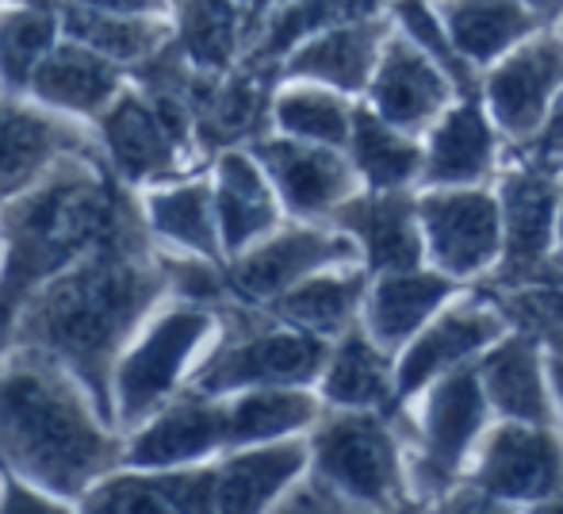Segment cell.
I'll list each match as a JSON object with an SVG mask.
<instances>
[{
    "instance_id": "7a4b0ae2",
    "label": "cell",
    "mask_w": 563,
    "mask_h": 514,
    "mask_svg": "<svg viewBox=\"0 0 563 514\" xmlns=\"http://www.w3.org/2000/svg\"><path fill=\"white\" fill-rule=\"evenodd\" d=\"M8 261L0 273V353L15 342L27 299L92 250L139 242V216L104 173L62 162L4 219Z\"/></svg>"
},
{
    "instance_id": "f546056e",
    "label": "cell",
    "mask_w": 563,
    "mask_h": 514,
    "mask_svg": "<svg viewBox=\"0 0 563 514\" xmlns=\"http://www.w3.org/2000/svg\"><path fill=\"white\" fill-rule=\"evenodd\" d=\"M345 150L364 188H418L422 181L426 142L384 120L368 100H356Z\"/></svg>"
},
{
    "instance_id": "ab89813d",
    "label": "cell",
    "mask_w": 563,
    "mask_h": 514,
    "mask_svg": "<svg viewBox=\"0 0 563 514\" xmlns=\"http://www.w3.org/2000/svg\"><path fill=\"white\" fill-rule=\"evenodd\" d=\"M77 4L104 8V12H123V15H157L165 8V0H77Z\"/></svg>"
},
{
    "instance_id": "ba28073f",
    "label": "cell",
    "mask_w": 563,
    "mask_h": 514,
    "mask_svg": "<svg viewBox=\"0 0 563 514\" xmlns=\"http://www.w3.org/2000/svg\"><path fill=\"white\" fill-rule=\"evenodd\" d=\"M211 335H216V315L208 307L188 299V304L165 311L112 373L119 423L134 426L139 418H150L157 407H165L192 358L211 342Z\"/></svg>"
},
{
    "instance_id": "d590c367",
    "label": "cell",
    "mask_w": 563,
    "mask_h": 514,
    "mask_svg": "<svg viewBox=\"0 0 563 514\" xmlns=\"http://www.w3.org/2000/svg\"><path fill=\"white\" fill-rule=\"evenodd\" d=\"M62 31L58 4L27 0L0 15V85L8 89H31V77L54 51Z\"/></svg>"
},
{
    "instance_id": "d4e9b609",
    "label": "cell",
    "mask_w": 563,
    "mask_h": 514,
    "mask_svg": "<svg viewBox=\"0 0 563 514\" xmlns=\"http://www.w3.org/2000/svg\"><path fill=\"white\" fill-rule=\"evenodd\" d=\"M433 8L445 23L452 46L479 69V77L529 35L552 28L526 0H433Z\"/></svg>"
},
{
    "instance_id": "44dd1931",
    "label": "cell",
    "mask_w": 563,
    "mask_h": 514,
    "mask_svg": "<svg viewBox=\"0 0 563 514\" xmlns=\"http://www.w3.org/2000/svg\"><path fill=\"white\" fill-rule=\"evenodd\" d=\"M311 469V441L291 434L280 441L230 449L216 464V511H265Z\"/></svg>"
},
{
    "instance_id": "9a60e30c",
    "label": "cell",
    "mask_w": 563,
    "mask_h": 514,
    "mask_svg": "<svg viewBox=\"0 0 563 514\" xmlns=\"http://www.w3.org/2000/svg\"><path fill=\"white\" fill-rule=\"evenodd\" d=\"M456 97H464V92H460V85L452 81L445 69L415 39L402 35L399 28H391L384 54L376 62V74L368 81V92L361 100H368L395 128L426 139V131L445 116V108Z\"/></svg>"
},
{
    "instance_id": "4fadbf2b",
    "label": "cell",
    "mask_w": 563,
    "mask_h": 514,
    "mask_svg": "<svg viewBox=\"0 0 563 514\" xmlns=\"http://www.w3.org/2000/svg\"><path fill=\"white\" fill-rule=\"evenodd\" d=\"M253 154L265 165L284 211L303 223H330V216L361 193V173H356L349 150L322 146V142H303L291 134H265L253 139Z\"/></svg>"
},
{
    "instance_id": "52a82bcc",
    "label": "cell",
    "mask_w": 563,
    "mask_h": 514,
    "mask_svg": "<svg viewBox=\"0 0 563 514\" xmlns=\"http://www.w3.org/2000/svg\"><path fill=\"white\" fill-rule=\"evenodd\" d=\"M418 219L426 239V265L475 284L503 261V208L490 185L418 188Z\"/></svg>"
},
{
    "instance_id": "5b68a950",
    "label": "cell",
    "mask_w": 563,
    "mask_h": 514,
    "mask_svg": "<svg viewBox=\"0 0 563 514\" xmlns=\"http://www.w3.org/2000/svg\"><path fill=\"white\" fill-rule=\"evenodd\" d=\"M402 415L415 426V453H407V480L415 492H449L472 457L475 441L483 438L495 411L483 392L479 365H460L438 376L402 403Z\"/></svg>"
},
{
    "instance_id": "8fae6325",
    "label": "cell",
    "mask_w": 563,
    "mask_h": 514,
    "mask_svg": "<svg viewBox=\"0 0 563 514\" xmlns=\"http://www.w3.org/2000/svg\"><path fill=\"white\" fill-rule=\"evenodd\" d=\"M506 335H510V319L498 307V299L475 296L467 284L399 350V358H395L399 403L415 400L426 384L452 373V369L475 365Z\"/></svg>"
},
{
    "instance_id": "f1b7e54d",
    "label": "cell",
    "mask_w": 563,
    "mask_h": 514,
    "mask_svg": "<svg viewBox=\"0 0 563 514\" xmlns=\"http://www.w3.org/2000/svg\"><path fill=\"white\" fill-rule=\"evenodd\" d=\"M322 411H327V400L319 395V387L314 392L307 384L245 387L234 400H227V449L311 434Z\"/></svg>"
},
{
    "instance_id": "60d3db41",
    "label": "cell",
    "mask_w": 563,
    "mask_h": 514,
    "mask_svg": "<svg viewBox=\"0 0 563 514\" xmlns=\"http://www.w3.org/2000/svg\"><path fill=\"white\" fill-rule=\"evenodd\" d=\"M234 4L250 15L253 28H257V35H261V28H265V20L276 12V4H280V0H234ZM253 43H257V39H253Z\"/></svg>"
},
{
    "instance_id": "7bdbcfd3",
    "label": "cell",
    "mask_w": 563,
    "mask_h": 514,
    "mask_svg": "<svg viewBox=\"0 0 563 514\" xmlns=\"http://www.w3.org/2000/svg\"><path fill=\"white\" fill-rule=\"evenodd\" d=\"M556 261V269H563V200H560V219H556V250L549 254Z\"/></svg>"
},
{
    "instance_id": "f35d334b",
    "label": "cell",
    "mask_w": 563,
    "mask_h": 514,
    "mask_svg": "<svg viewBox=\"0 0 563 514\" xmlns=\"http://www.w3.org/2000/svg\"><path fill=\"white\" fill-rule=\"evenodd\" d=\"M35 492H43V488H31V484H8V500L0 503L4 511H54V507H62L58 500H54L51 492L46 495H35Z\"/></svg>"
},
{
    "instance_id": "603a6c76",
    "label": "cell",
    "mask_w": 563,
    "mask_h": 514,
    "mask_svg": "<svg viewBox=\"0 0 563 514\" xmlns=\"http://www.w3.org/2000/svg\"><path fill=\"white\" fill-rule=\"evenodd\" d=\"M479 381L490 400L495 418H514V423H556V403L549 392V369L541 365V342L529 335H506L483 353Z\"/></svg>"
},
{
    "instance_id": "cb8c5ba5",
    "label": "cell",
    "mask_w": 563,
    "mask_h": 514,
    "mask_svg": "<svg viewBox=\"0 0 563 514\" xmlns=\"http://www.w3.org/2000/svg\"><path fill=\"white\" fill-rule=\"evenodd\" d=\"M100 139L126 181H162L177 169L185 142L157 116L154 100L139 92H119L100 112Z\"/></svg>"
},
{
    "instance_id": "ac0fdd59",
    "label": "cell",
    "mask_w": 563,
    "mask_h": 514,
    "mask_svg": "<svg viewBox=\"0 0 563 514\" xmlns=\"http://www.w3.org/2000/svg\"><path fill=\"white\" fill-rule=\"evenodd\" d=\"M426 162L418 188L441 185H490L503 169L506 139L498 134L495 120L483 108L479 92L475 97H456L445 108L438 123L426 131Z\"/></svg>"
},
{
    "instance_id": "30bf717a",
    "label": "cell",
    "mask_w": 563,
    "mask_h": 514,
    "mask_svg": "<svg viewBox=\"0 0 563 514\" xmlns=\"http://www.w3.org/2000/svg\"><path fill=\"white\" fill-rule=\"evenodd\" d=\"M345 261H361V250L345 231L334 223H296L276 227L250 250L230 258L227 269V288L245 307H268L276 296L296 288L311 273L330 265H345Z\"/></svg>"
},
{
    "instance_id": "d6a6232c",
    "label": "cell",
    "mask_w": 563,
    "mask_h": 514,
    "mask_svg": "<svg viewBox=\"0 0 563 514\" xmlns=\"http://www.w3.org/2000/svg\"><path fill=\"white\" fill-rule=\"evenodd\" d=\"M62 31L77 43L100 51L104 58L119 62V66H139V62L154 58L173 39L169 28L157 23L154 15L104 12V8L77 4V0H69V8L62 12Z\"/></svg>"
},
{
    "instance_id": "5bb4252c",
    "label": "cell",
    "mask_w": 563,
    "mask_h": 514,
    "mask_svg": "<svg viewBox=\"0 0 563 514\" xmlns=\"http://www.w3.org/2000/svg\"><path fill=\"white\" fill-rule=\"evenodd\" d=\"M498 208H503V261L498 273H537L556 250V219L563 200V177L521 154H506L495 177Z\"/></svg>"
},
{
    "instance_id": "e0dca14e",
    "label": "cell",
    "mask_w": 563,
    "mask_h": 514,
    "mask_svg": "<svg viewBox=\"0 0 563 514\" xmlns=\"http://www.w3.org/2000/svg\"><path fill=\"white\" fill-rule=\"evenodd\" d=\"M391 28L395 20L387 15V8L376 15H364V20L330 23L284 54L280 77L284 81H319L361 100L368 92Z\"/></svg>"
},
{
    "instance_id": "83f0119b",
    "label": "cell",
    "mask_w": 563,
    "mask_h": 514,
    "mask_svg": "<svg viewBox=\"0 0 563 514\" xmlns=\"http://www.w3.org/2000/svg\"><path fill=\"white\" fill-rule=\"evenodd\" d=\"M31 92L43 105L62 108L74 116H100L108 105L123 92L119 81V62L104 58L92 46L77 43V39H62L54 51L43 58V66L31 77Z\"/></svg>"
},
{
    "instance_id": "1f68e13d",
    "label": "cell",
    "mask_w": 563,
    "mask_h": 514,
    "mask_svg": "<svg viewBox=\"0 0 563 514\" xmlns=\"http://www.w3.org/2000/svg\"><path fill=\"white\" fill-rule=\"evenodd\" d=\"M234 0H180L177 43L196 69L203 74H227L234 58L253 46L257 28Z\"/></svg>"
},
{
    "instance_id": "2e32d148",
    "label": "cell",
    "mask_w": 563,
    "mask_h": 514,
    "mask_svg": "<svg viewBox=\"0 0 563 514\" xmlns=\"http://www.w3.org/2000/svg\"><path fill=\"white\" fill-rule=\"evenodd\" d=\"M330 223L356 242L372 276L426 265L418 188H361L330 216Z\"/></svg>"
},
{
    "instance_id": "836d02e7",
    "label": "cell",
    "mask_w": 563,
    "mask_h": 514,
    "mask_svg": "<svg viewBox=\"0 0 563 514\" xmlns=\"http://www.w3.org/2000/svg\"><path fill=\"white\" fill-rule=\"evenodd\" d=\"M353 112L356 97L319 81H284V89L273 97V128L322 146H349Z\"/></svg>"
},
{
    "instance_id": "8992f818",
    "label": "cell",
    "mask_w": 563,
    "mask_h": 514,
    "mask_svg": "<svg viewBox=\"0 0 563 514\" xmlns=\"http://www.w3.org/2000/svg\"><path fill=\"white\" fill-rule=\"evenodd\" d=\"M330 338L299 330L291 322L265 315L238 311V330L219 342V350L196 373V392L234 395L245 387H280V384H319L330 358Z\"/></svg>"
},
{
    "instance_id": "6da1fadb",
    "label": "cell",
    "mask_w": 563,
    "mask_h": 514,
    "mask_svg": "<svg viewBox=\"0 0 563 514\" xmlns=\"http://www.w3.org/2000/svg\"><path fill=\"white\" fill-rule=\"evenodd\" d=\"M165 281V265L142 258V242L92 250L27 299L15 342L66 365L89 387L100 415L115 423V407L108 400L115 353L142 315L157 304Z\"/></svg>"
},
{
    "instance_id": "ee69618b",
    "label": "cell",
    "mask_w": 563,
    "mask_h": 514,
    "mask_svg": "<svg viewBox=\"0 0 563 514\" xmlns=\"http://www.w3.org/2000/svg\"><path fill=\"white\" fill-rule=\"evenodd\" d=\"M556 28H560V31H563V20H560V23H556Z\"/></svg>"
},
{
    "instance_id": "277c9868",
    "label": "cell",
    "mask_w": 563,
    "mask_h": 514,
    "mask_svg": "<svg viewBox=\"0 0 563 514\" xmlns=\"http://www.w3.org/2000/svg\"><path fill=\"white\" fill-rule=\"evenodd\" d=\"M387 411L327 407L311 426V469L327 477L353 507H399L410 492L407 446Z\"/></svg>"
},
{
    "instance_id": "7402d4cb",
    "label": "cell",
    "mask_w": 563,
    "mask_h": 514,
    "mask_svg": "<svg viewBox=\"0 0 563 514\" xmlns=\"http://www.w3.org/2000/svg\"><path fill=\"white\" fill-rule=\"evenodd\" d=\"M288 216L253 150H227L216 165V219L223 254H242Z\"/></svg>"
},
{
    "instance_id": "ffe728a7",
    "label": "cell",
    "mask_w": 563,
    "mask_h": 514,
    "mask_svg": "<svg viewBox=\"0 0 563 514\" xmlns=\"http://www.w3.org/2000/svg\"><path fill=\"white\" fill-rule=\"evenodd\" d=\"M467 284L456 276L441 273L433 265L399 269V273H376L364 296L361 327L384 346L391 358L449 304Z\"/></svg>"
},
{
    "instance_id": "3957f363",
    "label": "cell",
    "mask_w": 563,
    "mask_h": 514,
    "mask_svg": "<svg viewBox=\"0 0 563 514\" xmlns=\"http://www.w3.org/2000/svg\"><path fill=\"white\" fill-rule=\"evenodd\" d=\"M0 461L51 495H81L119 457L66 365L35 350L0 369Z\"/></svg>"
},
{
    "instance_id": "484cf974",
    "label": "cell",
    "mask_w": 563,
    "mask_h": 514,
    "mask_svg": "<svg viewBox=\"0 0 563 514\" xmlns=\"http://www.w3.org/2000/svg\"><path fill=\"white\" fill-rule=\"evenodd\" d=\"M368 284L372 273L364 269V261H345V265L319 269L307 281H299L296 288L276 296L268 304V311L276 319L291 322V327L311 330V335L334 342V338H341L345 330H353L361 322Z\"/></svg>"
},
{
    "instance_id": "e575fe53",
    "label": "cell",
    "mask_w": 563,
    "mask_h": 514,
    "mask_svg": "<svg viewBox=\"0 0 563 514\" xmlns=\"http://www.w3.org/2000/svg\"><path fill=\"white\" fill-rule=\"evenodd\" d=\"M146 216L162 239L177 242V247L192 250L196 258L219 261L223 258V239H219V219H216V185L208 181H185V185H169L162 193L150 196Z\"/></svg>"
},
{
    "instance_id": "7c38bea8",
    "label": "cell",
    "mask_w": 563,
    "mask_h": 514,
    "mask_svg": "<svg viewBox=\"0 0 563 514\" xmlns=\"http://www.w3.org/2000/svg\"><path fill=\"white\" fill-rule=\"evenodd\" d=\"M464 480L479 484L498 503L541 507L563 492V446L552 426L495 418L475 441L464 464Z\"/></svg>"
},
{
    "instance_id": "b9f144b4",
    "label": "cell",
    "mask_w": 563,
    "mask_h": 514,
    "mask_svg": "<svg viewBox=\"0 0 563 514\" xmlns=\"http://www.w3.org/2000/svg\"><path fill=\"white\" fill-rule=\"evenodd\" d=\"M526 4H533L537 12H541L544 20L552 23V28H556V23L563 20V0H526Z\"/></svg>"
},
{
    "instance_id": "4dcf8cb0",
    "label": "cell",
    "mask_w": 563,
    "mask_h": 514,
    "mask_svg": "<svg viewBox=\"0 0 563 514\" xmlns=\"http://www.w3.org/2000/svg\"><path fill=\"white\" fill-rule=\"evenodd\" d=\"M81 146V134L43 112L20 108L0 92V200L23 193L62 150Z\"/></svg>"
},
{
    "instance_id": "d6986e66",
    "label": "cell",
    "mask_w": 563,
    "mask_h": 514,
    "mask_svg": "<svg viewBox=\"0 0 563 514\" xmlns=\"http://www.w3.org/2000/svg\"><path fill=\"white\" fill-rule=\"evenodd\" d=\"M227 449V400L208 392H188L177 403L154 411L146 430L134 434L123 449V464L131 469H185L203 457Z\"/></svg>"
},
{
    "instance_id": "9c48e42d",
    "label": "cell",
    "mask_w": 563,
    "mask_h": 514,
    "mask_svg": "<svg viewBox=\"0 0 563 514\" xmlns=\"http://www.w3.org/2000/svg\"><path fill=\"white\" fill-rule=\"evenodd\" d=\"M563 92V31L544 28L483 69L479 100L510 150L541 134Z\"/></svg>"
},
{
    "instance_id": "8d00e7d4",
    "label": "cell",
    "mask_w": 563,
    "mask_h": 514,
    "mask_svg": "<svg viewBox=\"0 0 563 514\" xmlns=\"http://www.w3.org/2000/svg\"><path fill=\"white\" fill-rule=\"evenodd\" d=\"M387 15H391L395 28H399L402 35L415 39V43L445 69L452 81L460 85L464 97H475V92H479V69L452 46V39H449L445 23H441L438 8H433V0H387Z\"/></svg>"
},
{
    "instance_id": "4316f807",
    "label": "cell",
    "mask_w": 563,
    "mask_h": 514,
    "mask_svg": "<svg viewBox=\"0 0 563 514\" xmlns=\"http://www.w3.org/2000/svg\"><path fill=\"white\" fill-rule=\"evenodd\" d=\"M319 395L327 407H356V411H387L399 403L395 387V358L356 322L330 346L327 369L319 376Z\"/></svg>"
},
{
    "instance_id": "74e56055",
    "label": "cell",
    "mask_w": 563,
    "mask_h": 514,
    "mask_svg": "<svg viewBox=\"0 0 563 514\" xmlns=\"http://www.w3.org/2000/svg\"><path fill=\"white\" fill-rule=\"evenodd\" d=\"M518 154L529 157V162H537V165H544V169L560 173V177H563V92H560L556 105H552V116L544 120L541 134H537V139L529 142V146H521Z\"/></svg>"
}]
</instances>
